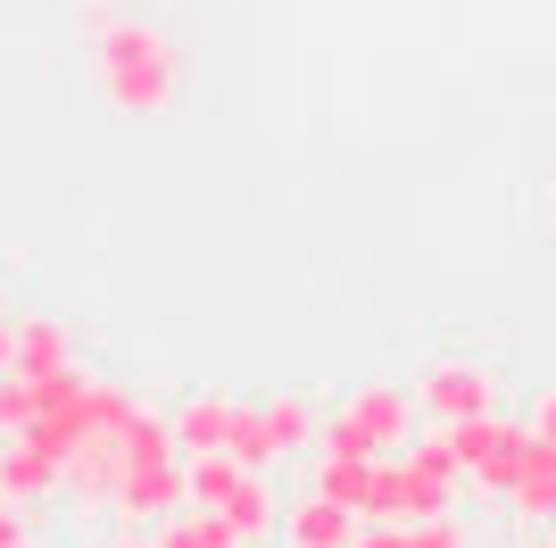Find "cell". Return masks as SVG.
<instances>
[{"label": "cell", "instance_id": "6da1fadb", "mask_svg": "<svg viewBox=\"0 0 556 548\" xmlns=\"http://www.w3.org/2000/svg\"><path fill=\"white\" fill-rule=\"evenodd\" d=\"M100 34V91H109V109L125 116H159L175 100V42H166L159 25H134V17H109L92 25Z\"/></svg>", "mask_w": 556, "mask_h": 548}, {"label": "cell", "instance_id": "7a4b0ae2", "mask_svg": "<svg viewBox=\"0 0 556 548\" xmlns=\"http://www.w3.org/2000/svg\"><path fill=\"white\" fill-rule=\"evenodd\" d=\"M448 507H457V465L391 449V457H374V490L357 524H424V515H448Z\"/></svg>", "mask_w": 556, "mask_h": 548}, {"label": "cell", "instance_id": "3957f363", "mask_svg": "<svg viewBox=\"0 0 556 548\" xmlns=\"http://www.w3.org/2000/svg\"><path fill=\"white\" fill-rule=\"evenodd\" d=\"M416 433H424L416 390L366 383V390H357V399H349V408L325 424V433H316V449H341V457H391V449H407Z\"/></svg>", "mask_w": 556, "mask_h": 548}, {"label": "cell", "instance_id": "277c9868", "mask_svg": "<svg viewBox=\"0 0 556 548\" xmlns=\"http://www.w3.org/2000/svg\"><path fill=\"white\" fill-rule=\"evenodd\" d=\"M116 532H159L184 507V457H150V465H116Z\"/></svg>", "mask_w": 556, "mask_h": 548}, {"label": "cell", "instance_id": "5b68a950", "mask_svg": "<svg viewBox=\"0 0 556 548\" xmlns=\"http://www.w3.org/2000/svg\"><path fill=\"white\" fill-rule=\"evenodd\" d=\"M490 399H498V374L473 358H432L416 374V408L432 415V424H465V415H490Z\"/></svg>", "mask_w": 556, "mask_h": 548}, {"label": "cell", "instance_id": "8992f818", "mask_svg": "<svg viewBox=\"0 0 556 548\" xmlns=\"http://www.w3.org/2000/svg\"><path fill=\"white\" fill-rule=\"evenodd\" d=\"M0 490H9L17 507H42V499H59V490H67V465H59L42 440L17 433V440H0Z\"/></svg>", "mask_w": 556, "mask_h": 548}, {"label": "cell", "instance_id": "52a82bcc", "mask_svg": "<svg viewBox=\"0 0 556 548\" xmlns=\"http://www.w3.org/2000/svg\"><path fill=\"white\" fill-rule=\"evenodd\" d=\"M216 515L232 524V540H241V548L282 540V499H275V482H266V474H241V482H232V499L216 507Z\"/></svg>", "mask_w": 556, "mask_h": 548}, {"label": "cell", "instance_id": "ba28073f", "mask_svg": "<svg viewBox=\"0 0 556 548\" xmlns=\"http://www.w3.org/2000/svg\"><path fill=\"white\" fill-rule=\"evenodd\" d=\"M282 540H291V548H349V540H357V507L307 490L300 507H282Z\"/></svg>", "mask_w": 556, "mask_h": 548}, {"label": "cell", "instance_id": "9c48e42d", "mask_svg": "<svg viewBox=\"0 0 556 548\" xmlns=\"http://www.w3.org/2000/svg\"><path fill=\"white\" fill-rule=\"evenodd\" d=\"M225 424H232V399H225V390H200V399H184V408L166 415V433H175V457L225 449Z\"/></svg>", "mask_w": 556, "mask_h": 548}, {"label": "cell", "instance_id": "30bf717a", "mask_svg": "<svg viewBox=\"0 0 556 548\" xmlns=\"http://www.w3.org/2000/svg\"><path fill=\"white\" fill-rule=\"evenodd\" d=\"M515 515H523V532H548L556 524V440L532 433V465H523V482L507 490Z\"/></svg>", "mask_w": 556, "mask_h": 548}, {"label": "cell", "instance_id": "8fae6325", "mask_svg": "<svg viewBox=\"0 0 556 548\" xmlns=\"http://www.w3.org/2000/svg\"><path fill=\"white\" fill-rule=\"evenodd\" d=\"M523 465H532V424H498L490 457L473 465V490H490V499H507L515 482H523Z\"/></svg>", "mask_w": 556, "mask_h": 548}, {"label": "cell", "instance_id": "7c38bea8", "mask_svg": "<svg viewBox=\"0 0 556 548\" xmlns=\"http://www.w3.org/2000/svg\"><path fill=\"white\" fill-rule=\"evenodd\" d=\"M307 490H325V499L357 507L366 515V490H374V457H341V449H316V474H307Z\"/></svg>", "mask_w": 556, "mask_h": 548}, {"label": "cell", "instance_id": "4fadbf2b", "mask_svg": "<svg viewBox=\"0 0 556 548\" xmlns=\"http://www.w3.org/2000/svg\"><path fill=\"white\" fill-rule=\"evenodd\" d=\"M257 415H266V440H275V457H300V449H316V408H307V399L275 390V399H257Z\"/></svg>", "mask_w": 556, "mask_h": 548}, {"label": "cell", "instance_id": "5bb4252c", "mask_svg": "<svg viewBox=\"0 0 556 548\" xmlns=\"http://www.w3.org/2000/svg\"><path fill=\"white\" fill-rule=\"evenodd\" d=\"M150 540H159V548H241V540H232V524L216 515V507H175V515H166Z\"/></svg>", "mask_w": 556, "mask_h": 548}, {"label": "cell", "instance_id": "9a60e30c", "mask_svg": "<svg viewBox=\"0 0 556 548\" xmlns=\"http://www.w3.org/2000/svg\"><path fill=\"white\" fill-rule=\"evenodd\" d=\"M225 457L241 465V474H275V465H282L275 440H266V415L241 408V399H232V424H225Z\"/></svg>", "mask_w": 556, "mask_h": 548}, {"label": "cell", "instance_id": "2e32d148", "mask_svg": "<svg viewBox=\"0 0 556 548\" xmlns=\"http://www.w3.org/2000/svg\"><path fill=\"white\" fill-rule=\"evenodd\" d=\"M232 482H241V465H232L225 449L184 457V507H225V499H232Z\"/></svg>", "mask_w": 556, "mask_h": 548}, {"label": "cell", "instance_id": "e0dca14e", "mask_svg": "<svg viewBox=\"0 0 556 548\" xmlns=\"http://www.w3.org/2000/svg\"><path fill=\"white\" fill-rule=\"evenodd\" d=\"M59 358H75L67 324L59 316H25L17 324V374H42V365H59Z\"/></svg>", "mask_w": 556, "mask_h": 548}, {"label": "cell", "instance_id": "ac0fdd59", "mask_svg": "<svg viewBox=\"0 0 556 548\" xmlns=\"http://www.w3.org/2000/svg\"><path fill=\"white\" fill-rule=\"evenodd\" d=\"M25 424H34V390H25V374H0V440H17Z\"/></svg>", "mask_w": 556, "mask_h": 548}, {"label": "cell", "instance_id": "d6986e66", "mask_svg": "<svg viewBox=\"0 0 556 548\" xmlns=\"http://www.w3.org/2000/svg\"><path fill=\"white\" fill-rule=\"evenodd\" d=\"M407 548H465L457 507H448V515H424V524H407Z\"/></svg>", "mask_w": 556, "mask_h": 548}, {"label": "cell", "instance_id": "ffe728a7", "mask_svg": "<svg viewBox=\"0 0 556 548\" xmlns=\"http://www.w3.org/2000/svg\"><path fill=\"white\" fill-rule=\"evenodd\" d=\"M17 540H25V507L0 490V548H17Z\"/></svg>", "mask_w": 556, "mask_h": 548}, {"label": "cell", "instance_id": "44dd1931", "mask_svg": "<svg viewBox=\"0 0 556 548\" xmlns=\"http://www.w3.org/2000/svg\"><path fill=\"white\" fill-rule=\"evenodd\" d=\"M523 424H532L540 440H556V390H540V399H532V415H523Z\"/></svg>", "mask_w": 556, "mask_h": 548}, {"label": "cell", "instance_id": "7402d4cb", "mask_svg": "<svg viewBox=\"0 0 556 548\" xmlns=\"http://www.w3.org/2000/svg\"><path fill=\"white\" fill-rule=\"evenodd\" d=\"M0 374H17V324L0 316Z\"/></svg>", "mask_w": 556, "mask_h": 548}, {"label": "cell", "instance_id": "603a6c76", "mask_svg": "<svg viewBox=\"0 0 556 548\" xmlns=\"http://www.w3.org/2000/svg\"><path fill=\"white\" fill-rule=\"evenodd\" d=\"M109 548H159V540H150V532H116Z\"/></svg>", "mask_w": 556, "mask_h": 548}, {"label": "cell", "instance_id": "cb8c5ba5", "mask_svg": "<svg viewBox=\"0 0 556 548\" xmlns=\"http://www.w3.org/2000/svg\"><path fill=\"white\" fill-rule=\"evenodd\" d=\"M523 548H556V540H523Z\"/></svg>", "mask_w": 556, "mask_h": 548}, {"label": "cell", "instance_id": "d4e9b609", "mask_svg": "<svg viewBox=\"0 0 556 548\" xmlns=\"http://www.w3.org/2000/svg\"><path fill=\"white\" fill-rule=\"evenodd\" d=\"M17 548H42V540H17Z\"/></svg>", "mask_w": 556, "mask_h": 548}, {"label": "cell", "instance_id": "484cf974", "mask_svg": "<svg viewBox=\"0 0 556 548\" xmlns=\"http://www.w3.org/2000/svg\"><path fill=\"white\" fill-rule=\"evenodd\" d=\"M0 316H9V299H0Z\"/></svg>", "mask_w": 556, "mask_h": 548}, {"label": "cell", "instance_id": "4316f807", "mask_svg": "<svg viewBox=\"0 0 556 548\" xmlns=\"http://www.w3.org/2000/svg\"><path fill=\"white\" fill-rule=\"evenodd\" d=\"M548 540H556V524H548Z\"/></svg>", "mask_w": 556, "mask_h": 548}]
</instances>
